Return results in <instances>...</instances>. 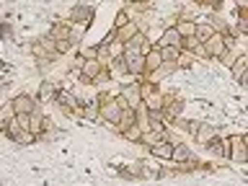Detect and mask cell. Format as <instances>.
<instances>
[{
    "mask_svg": "<svg viewBox=\"0 0 248 186\" xmlns=\"http://www.w3.org/2000/svg\"><path fill=\"white\" fill-rule=\"evenodd\" d=\"M54 104H57L62 111H65L67 116H80L83 114V101L75 96V93L70 91H57V96H54Z\"/></svg>",
    "mask_w": 248,
    "mask_h": 186,
    "instance_id": "obj_1",
    "label": "cell"
},
{
    "mask_svg": "<svg viewBox=\"0 0 248 186\" xmlns=\"http://www.w3.org/2000/svg\"><path fill=\"white\" fill-rule=\"evenodd\" d=\"M116 98H119L122 106H132V108H140L142 106V91H140V78L135 83H127L124 88L116 93Z\"/></svg>",
    "mask_w": 248,
    "mask_h": 186,
    "instance_id": "obj_2",
    "label": "cell"
},
{
    "mask_svg": "<svg viewBox=\"0 0 248 186\" xmlns=\"http://www.w3.org/2000/svg\"><path fill=\"white\" fill-rule=\"evenodd\" d=\"M98 106H101V122L108 124V127H116V124H119V116L124 111V106L119 104V98L111 96L108 101H104V104H98Z\"/></svg>",
    "mask_w": 248,
    "mask_h": 186,
    "instance_id": "obj_3",
    "label": "cell"
},
{
    "mask_svg": "<svg viewBox=\"0 0 248 186\" xmlns=\"http://www.w3.org/2000/svg\"><path fill=\"white\" fill-rule=\"evenodd\" d=\"M93 16H96V11H93L91 5H85V3H78L70 8V13H67V18L75 23V26H83V29H88L91 23H93Z\"/></svg>",
    "mask_w": 248,
    "mask_h": 186,
    "instance_id": "obj_4",
    "label": "cell"
},
{
    "mask_svg": "<svg viewBox=\"0 0 248 186\" xmlns=\"http://www.w3.org/2000/svg\"><path fill=\"white\" fill-rule=\"evenodd\" d=\"M124 62H127V70L132 78H142L145 75V54L140 49H124Z\"/></svg>",
    "mask_w": 248,
    "mask_h": 186,
    "instance_id": "obj_5",
    "label": "cell"
},
{
    "mask_svg": "<svg viewBox=\"0 0 248 186\" xmlns=\"http://www.w3.org/2000/svg\"><path fill=\"white\" fill-rule=\"evenodd\" d=\"M11 104L16 108V114H31L34 108H39V98H34L31 93H16Z\"/></svg>",
    "mask_w": 248,
    "mask_h": 186,
    "instance_id": "obj_6",
    "label": "cell"
},
{
    "mask_svg": "<svg viewBox=\"0 0 248 186\" xmlns=\"http://www.w3.org/2000/svg\"><path fill=\"white\" fill-rule=\"evenodd\" d=\"M230 160L248 163V145H246L243 135H230Z\"/></svg>",
    "mask_w": 248,
    "mask_h": 186,
    "instance_id": "obj_7",
    "label": "cell"
},
{
    "mask_svg": "<svg viewBox=\"0 0 248 186\" xmlns=\"http://www.w3.org/2000/svg\"><path fill=\"white\" fill-rule=\"evenodd\" d=\"M204 49H207V54H209V60H217V57H220V54L228 49V46H225V31H215V34L204 42Z\"/></svg>",
    "mask_w": 248,
    "mask_h": 186,
    "instance_id": "obj_8",
    "label": "cell"
},
{
    "mask_svg": "<svg viewBox=\"0 0 248 186\" xmlns=\"http://www.w3.org/2000/svg\"><path fill=\"white\" fill-rule=\"evenodd\" d=\"M173 140H160V142H155V145H150V147H147V150H150V155H153V158H158V160H170V158H173Z\"/></svg>",
    "mask_w": 248,
    "mask_h": 186,
    "instance_id": "obj_9",
    "label": "cell"
},
{
    "mask_svg": "<svg viewBox=\"0 0 248 186\" xmlns=\"http://www.w3.org/2000/svg\"><path fill=\"white\" fill-rule=\"evenodd\" d=\"M220 135H222V129H220V127H215V124H209V122H202L199 132L194 135V142L204 147V145L209 142V140H215V137H220Z\"/></svg>",
    "mask_w": 248,
    "mask_h": 186,
    "instance_id": "obj_10",
    "label": "cell"
},
{
    "mask_svg": "<svg viewBox=\"0 0 248 186\" xmlns=\"http://www.w3.org/2000/svg\"><path fill=\"white\" fill-rule=\"evenodd\" d=\"M155 44H158V46H178V49H181V44H184V36L176 31V26H170V29H166V31H163V34H160V39H158Z\"/></svg>",
    "mask_w": 248,
    "mask_h": 186,
    "instance_id": "obj_11",
    "label": "cell"
},
{
    "mask_svg": "<svg viewBox=\"0 0 248 186\" xmlns=\"http://www.w3.org/2000/svg\"><path fill=\"white\" fill-rule=\"evenodd\" d=\"M62 88L60 83H54V80H42V85H39V91H36V98L42 101H54V96H57V91Z\"/></svg>",
    "mask_w": 248,
    "mask_h": 186,
    "instance_id": "obj_12",
    "label": "cell"
},
{
    "mask_svg": "<svg viewBox=\"0 0 248 186\" xmlns=\"http://www.w3.org/2000/svg\"><path fill=\"white\" fill-rule=\"evenodd\" d=\"M160 65H163V52H160V46L153 44V49L145 52V73H153V70H158Z\"/></svg>",
    "mask_w": 248,
    "mask_h": 186,
    "instance_id": "obj_13",
    "label": "cell"
},
{
    "mask_svg": "<svg viewBox=\"0 0 248 186\" xmlns=\"http://www.w3.org/2000/svg\"><path fill=\"white\" fill-rule=\"evenodd\" d=\"M248 70V52H238V57H235V62L230 65V75H232V80H240V75H243Z\"/></svg>",
    "mask_w": 248,
    "mask_h": 186,
    "instance_id": "obj_14",
    "label": "cell"
},
{
    "mask_svg": "<svg viewBox=\"0 0 248 186\" xmlns=\"http://www.w3.org/2000/svg\"><path fill=\"white\" fill-rule=\"evenodd\" d=\"M104 67H108L101 57H91V60H83V65H80V73H85V75H91V78H96Z\"/></svg>",
    "mask_w": 248,
    "mask_h": 186,
    "instance_id": "obj_15",
    "label": "cell"
},
{
    "mask_svg": "<svg viewBox=\"0 0 248 186\" xmlns=\"http://www.w3.org/2000/svg\"><path fill=\"white\" fill-rule=\"evenodd\" d=\"M135 122H137V108H132V106H124V111H122V116H119V124H116L114 129L122 135V132L127 129V127H132Z\"/></svg>",
    "mask_w": 248,
    "mask_h": 186,
    "instance_id": "obj_16",
    "label": "cell"
},
{
    "mask_svg": "<svg viewBox=\"0 0 248 186\" xmlns=\"http://www.w3.org/2000/svg\"><path fill=\"white\" fill-rule=\"evenodd\" d=\"M140 29H142V26H140L137 21H129V23H124L122 29H116V39H119V42H122L124 46H127V42H129V39L137 34Z\"/></svg>",
    "mask_w": 248,
    "mask_h": 186,
    "instance_id": "obj_17",
    "label": "cell"
},
{
    "mask_svg": "<svg viewBox=\"0 0 248 186\" xmlns=\"http://www.w3.org/2000/svg\"><path fill=\"white\" fill-rule=\"evenodd\" d=\"M197 26H199V23L191 21V18H178V21H176V31H178L184 39H186V36H197Z\"/></svg>",
    "mask_w": 248,
    "mask_h": 186,
    "instance_id": "obj_18",
    "label": "cell"
},
{
    "mask_svg": "<svg viewBox=\"0 0 248 186\" xmlns=\"http://www.w3.org/2000/svg\"><path fill=\"white\" fill-rule=\"evenodd\" d=\"M108 70H111V75H116V78H127L129 70H127V62H124V54H122V57H111V60H108Z\"/></svg>",
    "mask_w": 248,
    "mask_h": 186,
    "instance_id": "obj_19",
    "label": "cell"
},
{
    "mask_svg": "<svg viewBox=\"0 0 248 186\" xmlns=\"http://www.w3.org/2000/svg\"><path fill=\"white\" fill-rule=\"evenodd\" d=\"M142 135H145V129L140 127L137 122L132 124V127H127V129L122 132V137L127 140V142H135V145H140V142H142Z\"/></svg>",
    "mask_w": 248,
    "mask_h": 186,
    "instance_id": "obj_20",
    "label": "cell"
},
{
    "mask_svg": "<svg viewBox=\"0 0 248 186\" xmlns=\"http://www.w3.org/2000/svg\"><path fill=\"white\" fill-rule=\"evenodd\" d=\"M191 155H194V153L189 150V145H186V142H176V145H173V158H170V163H186Z\"/></svg>",
    "mask_w": 248,
    "mask_h": 186,
    "instance_id": "obj_21",
    "label": "cell"
},
{
    "mask_svg": "<svg viewBox=\"0 0 248 186\" xmlns=\"http://www.w3.org/2000/svg\"><path fill=\"white\" fill-rule=\"evenodd\" d=\"M13 116H16V108H13V104H11V101H5V104H0V132H5L8 122H11Z\"/></svg>",
    "mask_w": 248,
    "mask_h": 186,
    "instance_id": "obj_22",
    "label": "cell"
},
{
    "mask_svg": "<svg viewBox=\"0 0 248 186\" xmlns=\"http://www.w3.org/2000/svg\"><path fill=\"white\" fill-rule=\"evenodd\" d=\"M11 140L16 145H34V142H39V135H34L31 129H21V132H16Z\"/></svg>",
    "mask_w": 248,
    "mask_h": 186,
    "instance_id": "obj_23",
    "label": "cell"
},
{
    "mask_svg": "<svg viewBox=\"0 0 248 186\" xmlns=\"http://www.w3.org/2000/svg\"><path fill=\"white\" fill-rule=\"evenodd\" d=\"M29 116H31V127H29V129L34 132V135H42V132H44V124H46V116L39 111V108H34Z\"/></svg>",
    "mask_w": 248,
    "mask_h": 186,
    "instance_id": "obj_24",
    "label": "cell"
},
{
    "mask_svg": "<svg viewBox=\"0 0 248 186\" xmlns=\"http://www.w3.org/2000/svg\"><path fill=\"white\" fill-rule=\"evenodd\" d=\"M194 54L191 52H186V49H181V54H178V60H176V67L181 70V73H186V70H191L194 67Z\"/></svg>",
    "mask_w": 248,
    "mask_h": 186,
    "instance_id": "obj_25",
    "label": "cell"
},
{
    "mask_svg": "<svg viewBox=\"0 0 248 186\" xmlns=\"http://www.w3.org/2000/svg\"><path fill=\"white\" fill-rule=\"evenodd\" d=\"M163 104H166V93H163L160 88L145 98V106H147V108H163Z\"/></svg>",
    "mask_w": 248,
    "mask_h": 186,
    "instance_id": "obj_26",
    "label": "cell"
},
{
    "mask_svg": "<svg viewBox=\"0 0 248 186\" xmlns=\"http://www.w3.org/2000/svg\"><path fill=\"white\" fill-rule=\"evenodd\" d=\"M145 42H147V31H145V29H140L137 34L127 42V46H129V49H142V44H145Z\"/></svg>",
    "mask_w": 248,
    "mask_h": 186,
    "instance_id": "obj_27",
    "label": "cell"
},
{
    "mask_svg": "<svg viewBox=\"0 0 248 186\" xmlns=\"http://www.w3.org/2000/svg\"><path fill=\"white\" fill-rule=\"evenodd\" d=\"M238 31L243 36H248V8H238Z\"/></svg>",
    "mask_w": 248,
    "mask_h": 186,
    "instance_id": "obj_28",
    "label": "cell"
},
{
    "mask_svg": "<svg viewBox=\"0 0 248 186\" xmlns=\"http://www.w3.org/2000/svg\"><path fill=\"white\" fill-rule=\"evenodd\" d=\"M111 70H108V67H104V70H101V73L96 75V78H93V85H96V88H104V85H108V83H111Z\"/></svg>",
    "mask_w": 248,
    "mask_h": 186,
    "instance_id": "obj_29",
    "label": "cell"
},
{
    "mask_svg": "<svg viewBox=\"0 0 248 186\" xmlns=\"http://www.w3.org/2000/svg\"><path fill=\"white\" fill-rule=\"evenodd\" d=\"M215 31H217V29L212 26V23H199V26H197V39H199V42H207V39L215 34Z\"/></svg>",
    "mask_w": 248,
    "mask_h": 186,
    "instance_id": "obj_30",
    "label": "cell"
},
{
    "mask_svg": "<svg viewBox=\"0 0 248 186\" xmlns=\"http://www.w3.org/2000/svg\"><path fill=\"white\" fill-rule=\"evenodd\" d=\"M155 46H158V44H155ZM160 52H163V62H176L178 54H181L178 46H160Z\"/></svg>",
    "mask_w": 248,
    "mask_h": 186,
    "instance_id": "obj_31",
    "label": "cell"
},
{
    "mask_svg": "<svg viewBox=\"0 0 248 186\" xmlns=\"http://www.w3.org/2000/svg\"><path fill=\"white\" fill-rule=\"evenodd\" d=\"M235 57H238V49H235V46H232V49H225V52H222V54H220V57H217V60H220L222 65L230 70V65H232V62H235Z\"/></svg>",
    "mask_w": 248,
    "mask_h": 186,
    "instance_id": "obj_32",
    "label": "cell"
},
{
    "mask_svg": "<svg viewBox=\"0 0 248 186\" xmlns=\"http://www.w3.org/2000/svg\"><path fill=\"white\" fill-rule=\"evenodd\" d=\"M132 18H129V11L127 8H122V11H116V16H114V26L111 29H122L124 23H129Z\"/></svg>",
    "mask_w": 248,
    "mask_h": 186,
    "instance_id": "obj_33",
    "label": "cell"
},
{
    "mask_svg": "<svg viewBox=\"0 0 248 186\" xmlns=\"http://www.w3.org/2000/svg\"><path fill=\"white\" fill-rule=\"evenodd\" d=\"M0 39H3V42H13V26L11 23H0Z\"/></svg>",
    "mask_w": 248,
    "mask_h": 186,
    "instance_id": "obj_34",
    "label": "cell"
},
{
    "mask_svg": "<svg viewBox=\"0 0 248 186\" xmlns=\"http://www.w3.org/2000/svg\"><path fill=\"white\" fill-rule=\"evenodd\" d=\"M199 44H204V42H199L197 36H186V39H184V44H181V49H186V52H194Z\"/></svg>",
    "mask_w": 248,
    "mask_h": 186,
    "instance_id": "obj_35",
    "label": "cell"
},
{
    "mask_svg": "<svg viewBox=\"0 0 248 186\" xmlns=\"http://www.w3.org/2000/svg\"><path fill=\"white\" fill-rule=\"evenodd\" d=\"M199 127H202V122H199V119H186V132H189L191 137L199 132Z\"/></svg>",
    "mask_w": 248,
    "mask_h": 186,
    "instance_id": "obj_36",
    "label": "cell"
},
{
    "mask_svg": "<svg viewBox=\"0 0 248 186\" xmlns=\"http://www.w3.org/2000/svg\"><path fill=\"white\" fill-rule=\"evenodd\" d=\"M80 57H83V60L98 57V46H85V49H80Z\"/></svg>",
    "mask_w": 248,
    "mask_h": 186,
    "instance_id": "obj_37",
    "label": "cell"
},
{
    "mask_svg": "<svg viewBox=\"0 0 248 186\" xmlns=\"http://www.w3.org/2000/svg\"><path fill=\"white\" fill-rule=\"evenodd\" d=\"M222 3H225V0H207V3H204V8H209V11H220V8H222Z\"/></svg>",
    "mask_w": 248,
    "mask_h": 186,
    "instance_id": "obj_38",
    "label": "cell"
},
{
    "mask_svg": "<svg viewBox=\"0 0 248 186\" xmlns=\"http://www.w3.org/2000/svg\"><path fill=\"white\" fill-rule=\"evenodd\" d=\"M225 46H228V49H232V46H235V34L225 31Z\"/></svg>",
    "mask_w": 248,
    "mask_h": 186,
    "instance_id": "obj_39",
    "label": "cell"
},
{
    "mask_svg": "<svg viewBox=\"0 0 248 186\" xmlns=\"http://www.w3.org/2000/svg\"><path fill=\"white\" fill-rule=\"evenodd\" d=\"M238 85H240V88H243V91H248V70H246L243 75H240V80H238Z\"/></svg>",
    "mask_w": 248,
    "mask_h": 186,
    "instance_id": "obj_40",
    "label": "cell"
},
{
    "mask_svg": "<svg viewBox=\"0 0 248 186\" xmlns=\"http://www.w3.org/2000/svg\"><path fill=\"white\" fill-rule=\"evenodd\" d=\"M235 5L238 8H248V0H235Z\"/></svg>",
    "mask_w": 248,
    "mask_h": 186,
    "instance_id": "obj_41",
    "label": "cell"
},
{
    "mask_svg": "<svg viewBox=\"0 0 248 186\" xmlns=\"http://www.w3.org/2000/svg\"><path fill=\"white\" fill-rule=\"evenodd\" d=\"M191 3H194V5H202V8H204V3H207V0H191Z\"/></svg>",
    "mask_w": 248,
    "mask_h": 186,
    "instance_id": "obj_42",
    "label": "cell"
},
{
    "mask_svg": "<svg viewBox=\"0 0 248 186\" xmlns=\"http://www.w3.org/2000/svg\"><path fill=\"white\" fill-rule=\"evenodd\" d=\"M3 70H11V67H8V65H5V62H3V60H0V73H3Z\"/></svg>",
    "mask_w": 248,
    "mask_h": 186,
    "instance_id": "obj_43",
    "label": "cell"
},
{
    "mask_svg": "<svg viewBox=\"0 0 248 186\" xmlns=\"http://www.w3.org/2000/svg\"><path fill=\"white\" fill-rule=\"evenodd\" d=\"M243 140H246V145H248V135H243Z\"/></svg>",
    "mask_w": 248,
    "mask_h": 186,
    "instance_id": "obj_44",
    "label": "cell"
}]
</instances>
